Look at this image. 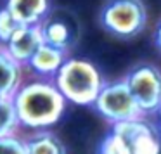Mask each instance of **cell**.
<instances>
[{
	"instance_id": "6da1fadb",
	"label": "cell",
	"mask_w": 161,
	"mask_h": 154,
	"mask_svg": "<svg viewBox=\"0 0 161 154\" xmlns=\"http://www.w3.org/2000/svg\"><path fill=\"white\" fill-rule=\"evenodd\" d=\"M19 125L28 130H49L66 113L68 101L56 87L54 80H38L23 83L12 97Z\"/></svg>"
},
{
	"instance_id": "7a4b0ae2",
	"label": "cell",
	"mask_w": 161,
	"mask_h": 154,
	"mask_svg": "<svg viewBox=\"0 0 161 154\" xmlns=\"http://www.w3.org/2000/svg\"><path fill=\"white\" fill-rule=\"evenodd\" d=\"M54 83L68 102L76 106H94L106 80L92 61L69 57L56 74Z\"/></svg>"
},
{
	"instance_id": "3957f363",
	"label": "cell",
	"mask_w": 161,
	"mask_h": 154,
	"mask_svg": "<svg viewBox=\"0 0 161 154\" xmlns=\"http://www.w3.org/2000/svg\"><path fill=\"white\" fill-rule=\"evenodd\" d=\"M101 26L119 38H132L147 25V7L142 0H106L99 12Z\"/></svg>"
},
{
	"instance_id": "277c9868",
	"label": "cell",
	"mask_w": 161,
	"mask_h": 154,
	"mask_svg": "<svg viewBox=\"0 0 161 154\" xmlns=\"http://www.w3.org/2000/svg\"><path fill=\"white\" fill-rule=\"evenodd\" d=\"M133 95L140 114L149 118L161 109V69L154 64L144 63L135 66L123 78Z\"/></svg>"
},
{
	"instance_id": "5b68a950",
	"label": "cell",
	"mask_w": 161,
	"mask_h": 154,
	"mask_svg": "<svg viewBox=\"0 0 161 154\" xmlns=\"http://www.w3.org/2000/svg\"><path fill=\"white\" fill-rule=\"evenodd\" d=\"M92 107L108 123H111V126L116 123L130 121V119L142 116L125 80L106 81V85L102 87L101 94L97 95Z\"/></svg>"
},
{
	"instance_id": "8992f818",
	"label": "cell",
	"mask_w": 161,
	"mask_h": 154,
	"mask_svg": "<svg viewBox=\"0 0 161 154\" xmlns=\"http://www.w3.org/2000/svg\"><path fill=\"white\" fill-rule=\"evenodd\" d=\"M111 132L118 135L126 154H159L161 151V130L158 123L146 116L116 123L111 126Z\"/></svg>"
},
{
	"instance_id": "52a82bcc",
	"label": "cell",
	"mask_w": 161,
	"mask_h": 154,
	"mask_svg": "<svg viewBox=\"0 0 161 154\" xmlns=\"http://www.w3.org/2000/svg\"><path fill=\"white\" fill-rule=\"evenodd\" d=\"M42 43H43V38H42L40 26L19 25V28L16 30L14 35L11 36V40L7 42L5 49L19 64L26 66L30 63V59L33 57V54L40 49Z\"/></svg>"
},
{
	"instance_id": "ba28073f",
	"label": "cell",
	"mask_w": 161,
	"mask_h": 154,
	"mask_svg": "<svg viewBox=\"0 0 161 154\" xmlns=\"http://www.w3.org/2000/svg\"><path fill=\"white\" fill-rule=\"evenodd\" d=\"M69 59L68 57V50L57 49V47L42 43L40 49L33 54L30 63L26 66L36 74V76L43 78V80H54L59 69L64 66V63Z\"/></svg>"
},
{
	"instance_id": "9c48e42d",
	"label": "cell",
	"mask_w": 161,
	"mask_h": 154,
	"mask_svg": "<svg viewBox=\"0 0 161 154\" xmlns=\"http://www.w3.org/2000/svg\"><path fill=\"white\" fill-rule=\"evenodd\" d=\"M5 7L23 26H40L50 12L49 0H7Z\"/></svg>"
},
{
	"instance_id": "30bf717a",
	"label": "cell",
	"mask_w": 161,
	"mask_h": 154,
	"mask_svg": "<svg viewBox=\"0 0 161 154\" xmlns=\"http://www.w3.org/2000/svg\"><path fill=\"white\" fill-rule=\"evenodd\" d=\"M23 64L0 45V97L12 99L23 85Z\"/></svg>"
},
{
	"instance_id": "8fae6325",
	"label": "cell",
	"mask_w": 161,
	"mask_h": 154,
	"mask_svg": "<svg viewBox=\"0 0 161 154\" xmlns=\"http://www.w3.org/2000/svg\"><path fill=\"white\" fill-rule=\"evenodd\" d=\"M40 30H42L43 43L57 47V49H63V50H68L71 47L73 31H71L69 25H68L66 21L47 18L45 21L40 25Z\"/></svg>"
},
{
	"instance_id": "7c38bea8",
	"label": "cell",
	"mask_w": 161,
	"mask_h": 154,
	"mask_svg": "<svg viewBox=\"0 0 161 154\" xmlns=\"http://www.w3.org/2000/svg\"><path fill=\"white\" fill-rule=\"evenodd\" d=\"M26 140L28 154H68L63 140L50 130H40Z\"/></svg>"
},
{
	"instance_id": "4fadbf2b",
	"label": "cell",
	"mask_w": 161,
	"mask_h": 154,
	"mask_svg": "<svg viewBox=\"0 0 161 154\" xmlns=\"http://www.w3.org/2000/svg\"><path fill=\"white\" fill-rule=\"evenodd\" d=\"M19 119L12 99L0 97V137L14 135L19 128Z\"/></svg>"
},
{
	"instance_id": "5bb4252c",
	"label": "cell",
	"mask_w": 161,
	"mask_h": 154,
	"mask_svg": "<svg viewBox=\"0 0 161 154\" xmlns=\"http://www.w3.org/2000/svg\"><path fill=\"white\" fill-rule=\"evenodd\" d=\"M18 28H19V23L11 14V11L4 5L0 9V45L2 47L7 45V42L11 40V36L14 35V31Z\"/></svg>"
},
{
	"instance_id": "9a60e30c",
	"label": "cell",
	"mask_w": 161,
	"mask_h": 154,
	"mask_svg": "<svg viewBox=\"0 0 161 154\" xmlns=\"http://www.w3.org/2000/svg\"><path fill=\"white\" fill-rule=\"evenodd\" d=\"M0 154H28L26 151V140L19 135L0 137Z\"/></svg>"
},
{
	"instance_id": "2e32d148",
	"label": "cell",
	"mask_w": 161,
	"mask_h": 154,
	"mask_svg": "<svg viewBox=\"0 0 161 154\" xmlns=\"http://www.w3.org/2000/svg\"><path fill=\"white\" fill-rule=\"evenodd\" d=\"M97 154H126V149L121 144V140L118 139V135L109 130V133L102 139L101 146H99Z\"/></svg>"
},
{
	"instance_id": "e0dca14e",
	"label": "cell",
	"mask_w": 161,
	"mask_h": 154,
	"mask_svg": "<svg viewBox=\"0 0 161 154\" xmlns=\"http://www.w3.org/2000/svg\"><path fill=\"white\" fill-rule=\"evenodd\" d=\"M154 43H156L158 50L161 52V19L158 21V25H156V30H154Z\"/></svg>"
},
{
	"instance_id": "ac0fdd59",
	"label": "cell",
	"mask_w": 161,
	"mask_h": 154,
	"mask_svg": "<svg viewBox=\"0 0 161 154\" xmlns=\"http://www.w3.org/2000/svg\"><path fill=\"white\" fill-rule=\"evenodd\" d=\"M158 126H159V130H161V109H159V113H158Z\"/></svg>"
},
{
	"instance_id": "d6986e66",
	"label": "cell",
	"mask_w": 161,
	"mask_h": 154,
	"mask_svg": "<svg viewBox=\"0 0 161 154\" xmlns=\"http://www.w3.org/2000/svg\"><path fill=\"white\" fill-rule=\"evenodd\" d=\"M159 154H161V151H159Z\"/></svg>"
}]
</instances>
